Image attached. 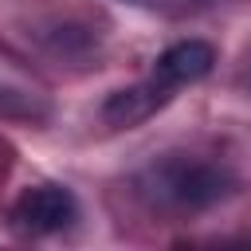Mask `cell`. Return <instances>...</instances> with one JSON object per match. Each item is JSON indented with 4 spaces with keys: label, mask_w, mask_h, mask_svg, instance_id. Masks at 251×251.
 Here are the masks:
<instances>
[{
    "label": "cell",
    "mask_w": 251,
    "mask_h": 251,
    "mask_svg": "<svg viewBox=\"0 0 251 251\" xmlns=\"http://www.w3.org/2000/svg\"><path fill=\"white\" fill-rule=\"evenodd\" d=\"M212 63H216V47H212V43H204V39H180V43H173V47H165V51L157 55L153 78L176 90V86H184V82L204 78V75L212 71Z\"/></svg>",
    "instance_id": "7a4b0ae2"
},
{
    "label": "cell",
    "mask_w": 251,
    "mask_h": 251,
    "mask_svg": "<svg viewBox=\"0 0 251 251\" xmlns=\"http://www.w3.org/2000/svg\"><path fill=\"white\" fill-rule=\"evenodd\" d=\"M173 94V86L149 78V82H137V86H126V90H114L102 106V118L118 129H129V126H141L157 106H165Z\"/></svg>",
    "instance_id": "277c9868"
},
{
    "label": "cell",
    "mask_w": 251,
    "mask_h": 251,
    "mask_svg": "<svg viewBox=\"0 0 251 251\" xmlns=\"http://www.w3.org/2000/svg\"><path fill=\"white\" fill-rule=\"evenodd\" d=\"M157 188H161V196L176 200L180 208H204L216 196H224V176L204 165H173L157 176Z\"/></svg>",
    "instance_id": "3957f363"
},
{
    "label": "cell",
    "mask_w": 251,
    "mask_h": 251,
    "mask_svg": "<svg viewBox=\"0 0 251 251\" xmlns=\"http://www.w3.org/2000/svg\"><path fill=\"white\" fill-rule=\"evenodd\" d=\"M78 216V200L63 184H31L12 204V227L24 235H51L71 227Z\"/></svg>",
    "instance_id": "6da1fadb"
}]
</instances>
